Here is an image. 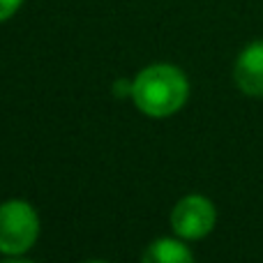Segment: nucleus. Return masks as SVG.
Returning a JSON list of instances; mask_svg holds the SVG:
<instances>
[{
    "instance_id": "1",
    "label": "nucleus",
    "mask_w": 263,
    "mask_h": 263,
    "mask_svg": "<svg viewBox=\"0 0 263 263\" xmlns=\"http://www.w3.org/2000/svg\"><path fill=\"white\" fill-rule=\"evenodd\" d=\"M190 97V81L176 65H150L132 81V100L148 118H168L185 106Z\"/></svg>"
},
{
    "instance_id": "2",
    "label": "nucleus",
    "mask_w": 263,
    "mask_h": 263,
    "mask_svg": "<svg viewBox=\"0 0 263 263\" xmlns=\"http://www.w3.org/2000/svg\"><path fill=\"white\" fill-rule=\"evenodd\" d=\"M40 217L28 201L12 199L0 203V254L21 256L37 242Z\"/></svg>"
},
{
    "instance_id": "3",
    "label": "nucleus",
    "mask_w": 263,
    "mask_h": 263,
    "mask_svg": "<svg viewBox=\"0 0 263 263\" xmlns=\"http://www.w3.org/2000/svg\"><path fill=\"white\" fill-rule=\"evenodd\" d=\"M217 210L213 201L201 194H190L176 203L171 213V227L182 240H201L215 229Z\"/></svg>"
},
{
    "instance_id": "4",
    "label": "nucleus",
    "mask_w": 263,
    "mask_h": 263,
    "mask_svg": "<svg viewBox=\"0 0 263 263\" xmlns=\"http://www.w3.org/2000/svg\"><path fill=\"white\" fill-rule=\"evenodd\" d=\"M236 86L250 97H263V40L247 44L233 67Z\"/></svg>"
},
{
    "instance_id": "5",
    "label": "nucleus",
    "mask_w": 263,
    "mask_h": 263,
    "mask_svg": "<svg viewBox=\"0 0 263 263\" xmlns=\"http://www.w3.org/2000/svg\"><path fill=\"white\" fill-rule=\"evenodd\" d=\"M192 259L194 254L190 252V247L176 238H159V240L150 242V247L143 254V261L148 263H190Z\"/></svg>"
},
{
    "instance_id": "6",
    "label": "nucleus",
    "mask_w": 263,
    "mask_h": 263,
    "mask_svg": "<svg viewBox=\"0 0 263 263\" xmlns=\"http://www.w3.org/2000/svg\"><path fill=\"white\" fill-rule=\"evenodd\" d=\"M21 5L23 0H0V21H7L9 16H14Z\"/></svg>"
},
{
    "instance_id": "7",
    "label": "nucleus",
    "mask_w": 263,
    "mask_h": 263,
    "mask_svg": "<svg viewBox=\"0 0 263 263\" xmlns=\"http://www.w3.org/2000/svg\"><path fill=\"white\" fill-rule=\"evenodd\" d=\"M114 95L118 97H125V95H129L132 97V83H125V79H118V81L114 83Z\"/></svg>"
}]
</instances>
